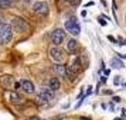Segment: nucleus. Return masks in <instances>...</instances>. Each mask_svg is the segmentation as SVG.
Here are the masks:
<instances>
[{
	"label": "nucleus",
	"mask_w": 126,
	"mask_h": 120,
	"mask_svg": "<svg viewBox=\"0 0 126 120\" xmlns=\"http://www.w3.org/2000/svg\"><path fill=\"white\" fill-rule=\"evenodd\" d=\"M71 71H74L75 74H78V71H81V61L79 58H74V61H72V64H69V65H67Z\"/></svg>",
	"instance_id": "nucleus-12"
},
{
	"label": "nucleus",
	"mask_w": 126,
	"mask_h": 120,
	"mask_svg": "<svg viewBox=\"0 0 126 120\" xmlns=\"http://www.w3.org/2000/svg\"><path fill=\"white\" fill-rule=\"evenodd\" d=\"M13 3L12 1H9V0H0V7H9L12 6Z\"/></svg>",
	"instance_id": "nucleus-16"
},
{
	"label": "nucleus",
	"mask_w": 126,
	"mask_h": 120,
	"mask_svg": "<svg viewBox=\"0 0 126 120\" xmlns=\"http://www.w3.org/2000/svg\"><path fill=\"white\" fill-rule=\"evenodd\" d=\"M9 1H12V3H13V1H14V0H9Z\"/></svg>",
	"instance_id": "nucleus-23"
},
{
	"label": "nucleus",
	"mask_w": 126,
	"mask_h": 120,
	"mask_svg": "<svg viewBox=\"0 0 126 120\" xmlns=\"http://www.w3.org/2000/svg\"><path fill=\"white\" fill-rule=\"evenodd\" d=\"M48 55H50V58H51V59H52L55 64L63 62L64 58H65V55H64V51L61 50V48H58V45L51 47V48H50V51H48Z\"/></svg>",
	"instance_id": "nucleus-4"
},
{
	"label": "nucleus",
	"mask_w": 126,
	"mask_h": 120,
	"mask_svg": "<svg viewBox=\"0 0 126 120\" xmlns=\"http://www.w3.org/2000/svg\"><path fill=\"white\" fill-rule=\"evenodd\" d=\"M7 99H9L12 103H16V105H18V103L23 102V97H21V95H20V93H17V92H9V93H7Z\"/></svg>",
	"instance_id": "nucleus-9"
},
{
	"label": "nucleus",
	"mask_w": 126,
	"mask_h": 120,
	"mask_svg": "<svg viewBox=\"0 0 126 120\" xmlns=\"http://www.w3.org/2000/svg\"><path fill=\"white\" fill-rule=\"evenodd\" d=\"M110 65H112L113 68H116V69H120L122 67H123L122 61H120V59H118V58H112V61H110Z\"/></svg>",
	"instance_id": "nucleus-15"
},
{
	"label": "nucleus",
	"mask_w": 126,
	"mask_h": 120,
	"mask_svg": "<svg viewBox=\"0 0 126 120\" xmlns=\"http://www.w3.org/2000/svg\"><path fill=\"white\" fill-rule=\"evenodd\" d=\"M77 48H78V42H77V40L71 38V40L67 41V51H68V52L77 51Z\"/></svg>",
	"instance_id": "nucleus-14"
},
{
	"label": "nucleus",
	"mask_w": 126,
	"mask_h": 120,
	"mask_svg": "<svg viewBox=\"0 0 126 120\" xmlns=\"http://www.w3.org/2000/svg\"><path fill=\"white\" fill-rule=\"evenodd\" d=\"M125 86H126V83H125Z\"/></svg>",
	"instance_id": "nucleus-24"
},
{
	"label": "nucleus",
	"mask_w": 126,
	"mask_h": 120,
	"mask_svg": "<svg viewBox=\"0 0 126 120\" xmlns=\"http://www.w3.org/2000/svg\"><path fill=\"white\" fill-rule=\"evenodd\" d=\"M65 1H68V3H71V4H78L79 0H65Z\"/></svg>",
	"instance_id": "nucleus-17"
},
{
	"label": "nucleus",
	"mask_w": 126,
	"mask_h": 120,
	"mask_svg": "<svg viewBox=\"0 0 126 120\" xmlns=\"http://www.w3.org/2000/svg\"><path fill=\"white\" fill-rule=\"evenodd\" d=\"M118 55H119L120 58H125V59H126V55H122V54H118Z\"/></svg>",
	"instance_id": "nucleus-22"
},
{
	"label": "nucleus",
	"mask_w": 126,
	"mask_h": 120,
	"mask_svg": "<svg viewBox=\"0 0 126 120\" xmlns=\"http://www.w3.org/2000/svg\"><path fill=\"white\" fill-rule=\"evenodd\" d=\"M48 86L51 88L52 91H58L60 86H61L60 79H58V78H50V79H48Z\"/></svg>",
	"instance_id": "nucleus-13"
},
{
	"label": "nucleus",
	"mask_w": 126,
	"mask_h": 120,
	"mask_svg": "<svg viewBox=\"0 0 126 120\" xmlns=\"http://www.w3.org/2000/svg\"><path fill=\"white\" fill-rule=\"evenodd\" d=\"M1 85H3L4 89H12L13 85H14V79L12 76H3L1 78Z\"/></svg>",
	"instance_id": "nucleus-11"
},
{
	"label": "nucleus",
	"mask_w": 126,
	"mask_h": 120,
	"mask_svg": "<svg viewBox=\"0 0 126 120\" xmlns=\"http://www.w3.org/2000/svg\"><path fill=\"white\" fill-rule=\"evenodd\" d=\"M54 92L51 88L48 86V88H41L40 91H38V95H37V103L38 105H46L51 100L52 97H54Z\"/></svg>",
	"instance_id": "nucleus-1"
},
{
	"label": "nucleus",
	"mask_w": 126,
	"mask_h": 120,
	"mask_svg": "<svg viewBox=\"0 0 126 120\" xmlns=\"http://www.w3.org/2000/svg\"><path fill=\"white\" fill-rule=\"evenodd\" d=\"M54 71H55L61 78H65V79H67V67H65V65H63L61 62L55 64V65H54Z\"/></svg>",
	"instance_id": "nucleus-10"
},
{
	"label": "nucleus",
	"mask_w": 126,
	"mask_h": 120,
	"mask_svg": "<svg viewBox=\"0 0 126 120\" xmlns=\"http://www.w3.org/2000/svg\"><path fill=\"white\" fill-rule=\"evenodd\" d=\"M13 38V27L9 26V24H3L0 27V42L3 44H7L10 42Z\"/></svg>",
	"instance_id": "nucleus-2"
},
{
	"label": "nucleus",
	"mask_w": 126,
	"mask_h": 120,
	"mask_svg": "<svg viewBox=\"0 0 126 120\" xmlns=\"http://www.w3.org/2000/svg\"><path fill=\"white\" fill-rule=\"evenodd\" d=\"M26 1H27V0H26Z\"/></svg>",
	"instance_id": "nucleus-25"
},
{
	"label": "nucleus",
	"mask_w": 126,
	"mask_h": 120,
	"mask_svg": "<svg viewBox=\"0 0 126 120\" xmlns=\"http://www.w3.org/2000/svg\"><path fill=\"white\" fill-rule=\"evenodd\" d=\"M12 27L16 31H18V33H24V31H27L29 30V24L26 23V20L21 17H14L12 21Z\"/></svg>",
	"instance_id": "nucleus-5"
},
{
	"label": "nucleus",
	"mask_w": 126,
	"mask_h": 120,
	"mask_svg": "<svg viewBox=\"0 0 126 120\" xmlns=\"http://www.w3.org/2000/svg\"><path fill=\"white\" fill-rule=\"evenodd\" d=\"M89 93H92V88H91V86L88 88V91H86V93H85V95H89Z\"/></svg>",
	"instance_id": "nucleus-21"
},
{
	"label": "nucleus",
	"mask_w": 126,
	"mask_h": 120,
	"mask_svg": "<svg viewBox=\"0 0 126 120\" xmlns=\"http://www.w3.org/2000/svg\"><path fill=\"white\" fill-rule=\"evenodd\" d=\"M99 24H101V26H106V21H105L102 17H99Z\"/></svg>",
	"instance_id": "nucleus-18"
},
{
	"label": "nucleus",
	"mask_w": 126,
	"mask_h": 120,
	"mask_svg": "<svg viewBox=\"0 0 126 120\" xmlns=\"http://www.w3.org/2000/svg\"><path fill=\"white\" fill-rule=\"evenodd\" d=\"M50 38H51V42L54 45H60V44L65 40V31L61 30V28L54 30L51 33V35H50Z\"/></svg>",
	"instance_id": "nucleus-7"
},
{
	"label": "nucleus",
	"mask_w": 126,
	"mask_h": 120,
	"mask_svg": "<svg viewBox=\"0 0 126 120\" xmlns=\"http://www.w3.org/2000/svg\"><path fill=\"white\" fill-rule=\"evenodd\" d=\"M27 120H41L40 117H37V116H33V117H29Z\"/></svg>",
	"instance_id": "nucleus-19"
},
{
	"label": "nucleus",
	"mask_w": 126,
	"mask_h": 120,
	"mask_svg": "<svg viewBox=\"0 0 126 120\" xmlns=\"http://www.w3.org/2000/svg\"><path fill=\"white\" fill-rule=\"evenodd\" d=\"M17 86L18 88H21L26 93H34V91H35L34 83H33L31 80H29V79H21L17 83Z\"/></svg>",
	"instance_id": "nucleus-8"
},
{
	"label": "nucleus",
	"mask_w": 126,
	"mask_h": 120,
	"mask_svg": "<svg viewBox=\"0 0 126 120\" xmlns=\"http://www.w3.org/2000/svg\"><path fill=\"white\" fill-rule=\"evenodd\" d=\"M33 10L38 16H47L48 12H50V7H48V4L46 1H35L33 4Z\"/></svg>",
	"instance_id": "nucleus-6"
},
{
	"label": "nucleus",
	"mask_w": 126,
	"mask_h": 120,
	"mask_svg": "<svg viewBox=\"0 0 126 120\" xmlns=\"http://www.w3.org/2000/svg\"><path fill=\"white\" fill-rule=\"evenodd\" d=\"M65 30L68 31L69 34L72 35H79L81 33V27H79V23L77 21L75 17H69L67 21H65Z\"/></svg>",
	"instance_id": "nucleus-3"
},
{
	"label": "nucleus",
	"mask_w": 126,
	"mask_h": 120,
	"mask_svg": "<svg viewBox=\"0 0 126 120\" xmlns=\"http://www.w3.org/2000/svg\"><path fill=\"white\" fill-rule=\"evenodd\" d=\"M108 38H109V41H112V42H115V44H116V40H115V38L112 37V35H109Z\"/></svg>",
	"instance_id": "nucleus-20"
}]
</instances>
